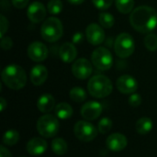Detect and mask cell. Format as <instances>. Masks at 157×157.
Segmentation results:
<instances>
[{
	"label": "cell",
	"instance_id": "obj_27",
	"mask_svg": "<svg viewBox=\"0 0 157 157\" xmlns=\"http://www.w3.org/2000/svg\"><path fill=\"white\" fill-rule=\"evenodd\" d=\"M47 8L51 15H57L62 12L63 5L61 0H50L47 5Z\"/></svg>",
	"mask_w": 157,
	"mask_h": 157
},
{
	"label": "cell",
	"instance_id": "obj_18",
	"mask_svg": "<svg viewBox=\"0 0 157 157\" xmlns=\"http://www.w3.org/2000/svg\"><path fill=\"white\" fill-rule=\"evenodd\" d=\"M48 77V70L41 64L35 65L30 71V81L34 86L42 85Z\"/></svg>",
	"mask_w": 157,
	"mask_h": 157
},
{
	"label": "cell",
	"instance_id": "obj_20",
	"mask_svg": "<svg viewBox=\"0 0 157 157\" xmlns=\"http://www.w3.org/2000/svg\"><path fill=\"white\" fill-rule=\"evenodd\" d=\"M55 115L60 120H67L70 119L74 113L73 108L70 104L66 102H61L58 105H56L54 109Z\"/></svg>",
	"mask_w": 157,
	"mask_h": 157
},
{
	"label": "cell",
	"instance_id": "obj_1",
	"mask_svg": "<svg viewBox=\"0 0 157 157\" xmlns=\"http://www.w3.org/2000/svg\"><path fill=\"white\" fill-rule=\"evenodd\" d=\"M132 28L141 33L153 31L157 26V12L149 6H141L134 8L130 16Z\"/></svg>",
	"mask_w": 157,
	"mask_h": 157
},
{
	"label": "cell",
	"instance_id": "obj_8",
	"mask_svg": "<svg viewBox=\"0 0 157 157\" xmlns=\"http://www.w3.org/2000/svg\"><path fill=\"white\" fill-rule=\"evenodd\" d=\"M98 129L89 121H79L75 124L74 133L75 137L84 143L93 141L98 136Z\"/></svg>",
	"mask_w": 157,
	"mask_h": 157
},
{
	"label": "cell",
	"instance_id": "obj_24",
	"mask_svg": "<svg viewBox=\"0 0 157 157\" xmlns=\"http://www.w3.org/2000/svg\"><path fill=\"white\" fill-rule=\"evenodd\" d=\"M70 98L76 103H81L86 99V92L80 86H75L70 90Z\"/></svg>",
	"mask_w": 157,
	"mask_h": 157
},
{
	"label": "cell",
	"instance_id": "obj_12",
	"mask_svg": "<svg viewBox=\"0 0 157 157\" xmlns=\"http://www.w3.org/2000/svg\"><path fill=\"white\" fill-rule=\"evenodd\" d=\"M103 110L102 105L98 101H88L83 105L80 113L82 117L86 121H94L98 119Z\"/></svg>",
	"mask_w": 157,
	"mask_h": 157
},
{
	"label": "cell",
	"instance_id": "obj_17",
	"mask_svg": "<svg viewBox=\"0 0 157 157\" xmlns=\"http://www.w3.org/2000/svg\"><path fill=\"white\" fill-rule=\"evenodd\" d=\"M59 55L63 63H70L77 56V50L73 42H65L59 49Z\"/></svg>",
	"mask_w": 157,
	"mask_h": 157
},
{
	"label": "cell",
	"instance_id": "obj_32",
	"mask_svg": "<svg viewBox=\"0 0 157 157\" xmlns=\"http://www.w3.org/2000/svg\"><path fill=\"white\" fill-rule=\"evenodd\" d=\"M1 48L3 49V50H5V51H7V50H9V49H11L12 48V46H13V41H12V40H11V38H9V37H2L1 38Z\"/></svg>",
	"mask_w": 157,
	"mask_h": 157
},
{
	"label": "cell",
	"instance_id": "obj_6",
	"mask_svg": "<svg viewBox=\"0 0 157 157\" xmlns=\"http://www.w3.org/2000/svg\"><path fill=\"white\" fill-rule=\"evenodd\" d=\"M135 49L134 40L129 33H121L117 36L114 42V50L116 54L122 59L130 57Z\"/></svg>",
	"mask_w": 157,
	"mask_h": 157
},
{
	"label": "cell",
	"instance_id": "obj_3",
	"mask_svg": "<svg viewBox=\"0 0 157 157\" xmlns=\"http://www.w3.org/2000/svg\"><path fill=\"white\" fill-rule=\"evenodd\" d=\"M87 89L92 97L103 98L110 95L113 86L109 77L103 75H97L89 79L87 83Z\"/></svg>",
	"mask_w": 157,
	"mask_h": 157
},
{
	"label": "cell",
	"instance_id": "obj_29",
	"mask_svg": "<svg viewBox=\"0 0 157 157\" xmlns=\"http://www.w3.org/2000/svg\"><path fill=\"white\" fill-rule=\"evenodd\" d=\"M144 45L145 47L151 51V52H155L157 50V35L154 33H150L148 34L145 38H144Z\"/></svg>",
	"mask_w": 157,
	"mask_h": 157
},
{
	"label": "cell",
	"instance_id": "obj_13",
	"mask_svg": "<svg viewBox=\"0 0 157 157\" xmlns=\"http://www.w3.org/2000/svg\"><path fill=\"white\" fill-rule=\"evenodd\" d=\"M86 37L90 44L99 45L105 40V32L101 26L96 23H91L86 27Z\"/></svg>",
	"mask_w": 157,
	"mask_h": 157
},
{
	"label": "cell",
	"instance_id": "obj_5",
	"mask_svg": "<svg viewBox=\"0 0 157 157\" xmlns=\"http://www.w3.org/2000/svg\"><path fill=\"white\" fill-rule=\"evenodd\" d=\"M36 128L40 136L52 138L58 133L60 123L57 117L51 114H45L38 120Z\"/></svg>",
	"mask_w": 157,
	"mask_h": 157
},
{
	"label": "cell",
	"instance_id": "obj_19",
	"mask_svg": "<svg viewBox=\"0 0 157 157\" xmlns=\"http://www.w3.org/2000/svg\"><path fill=\"white\" fill-rule=\"evenodd\" d=\"M54 106H55L54 98L48 93L41 95L37 101V108L42 113H49L50 111L52 110Z\"/></svg>",
	"mask_w": 157,
	"mask_h": 157
},
{
	"label": "cell",
	"instance_id": "obj_30",
	"mask_svg": "<svg viewBox=\"0 0 157 157\" xmlns=\"http://www.w3.org/2000/svg\"><path fill=\"white\" fill-rule=\"evenodd\" d=\"M94 6L101 10L108 9L113 3V0H92Z\"/></svg>",
	"mask_w": 157,
	"mask_h": 157
},
{
	"label": "cell",
	"instance_id": "obj_4",
	"mask_svg": "<svg viewBox=\"0 0 157 157\" xmlns=\"http://www.w3.org/2000/svg\"><path fill=\"white\" fill-rule=\"evenodd\" d=\"M63 33V27L61 20L57 17H51L44 20L40 28V34L44 40L55 42L61 39Z\"/></svg>",
	"mask_w": 157,
	"mask_h": 157
},
{
	"label": "cell",
	"instance_id": "obj_11",
	"mask_svg": "<svg viewBox=\"0 0 157 157\" xmlns=\"http://www.w3.org/2000/svg\"><path fill=\"white\" fill-rule=\"evenodd\" d=\"M118 90L122 94H133L138 89L137 80L129 75H123L120 76L116 82Z\"/></svg>",
	"mask_w": 157,
	"mask_h": 157
},
{
	"label": "cell",
	"instance_id": "obj_7",
	"mask_svg": "<svg viewBox=\"0 0 157 157\" xmlns=\"http://www.w3.org/2000/svg\"><path fill=\"white\" fill-rule=\"evenodd\" d=\"M91 61L93 65L100 71H108L113 64V57L109 50L105 47H98L92 52Z\"/></svg>",
	"mask_w": 157,
	"mask_h": 157
},
{
	"label": "cell",
	"instance_id": "obj_14",
	"mask_svg": "<svg viewBox=\"0 0 157 157\" xmlns=\"http://www.w3.org/2000/svg\"><path fill=\"white\" fill-rule=\"evenodd\" d=\"M28 18L33 23H40L44 20L46 17V8L40 2H32L27 9Z\"/></svg>",
	"mask_w": 157,
	"mask_h": 157
},
{
	"label": "cell",
	"instance_id": "obj_39",
	"mask_svg": "<svg viewBox=\"0 0 157 157\" xmlns=\"http://www.w3.org/2000/svg\"><path fill=\"white\" fill-rule=\"evenodd\" d=\"M22 157H25V156H22Z\"/></svg>",
	"mask_w": 157,
	"mask_h": 157
},
{
	"label": "cell",
	"instance_id": "obj_26",
	"mask_svg": "<svg viewBox=\"0 0 157 157\" xmlns=\"http://www.w3.org/2000/svg\"><path fill=\"white\" fill-rule=\"evenodd\" d=\"M98 20H99L100 25L103 28H105V29H109V28L113 27V25L115 23L114 17L111 14L106 13V12H103V13H100L99 14Z\"/></svg>",
	"mask_w": 157,
	"mask_h": 157
},
{
	"label": "cell",
	"instance_id": "obj_10",
	"mask_svg": "<svg viewBox=\"0 0 157 157\" xmlns=\"http://www.w3.org/2000/svg\"><path fill=\"white\" fill-rule=\"evenodd\" d=\"M28 56L33 62H43L47 59L49 51L45 44L40 41H33L31 42L27 50Z\"/></svg>",
	"mask_w": 157,
	"mask_h": 157
},
{
	"label": "cell",
	"instance_id": "obj_2",
	"mask_svg": "<svg viewBox=\"0 0 157 157\" xmlns=\"http://www.w3.org/2000/svg\"><path fill=\"white\" fill-rule=\"evenodd\" d=\"M1 78L3 83L13 90H19L27 84V74L25 70L17 64L6 66L1 73Z\"/></svg>",
	"mask_w": 157,
	"mask_h": 157
},
{
	"label": "cell",
	"instance_id": "obj_36",
	"mask_svg": "<svg viewBox=\"0 0 157 157\" xmlns=\"http://www.w3.org/2000/svg\"><path fill=\"white\" fill-rule=\"evenodd\" d=\"M0 157H12L11 153L4 145H1L0 147Z\"/></svg>",
	"mask_w": 157,
	"mask_h": 157
},
{
	"label": "cell",
	"instance_id": "obj_21",
	"mask_svg": "<svg viewBox=\"0 0 157 157\" xmlns=\"http://www.w3.org/2000/svg\"><path fill=\"white\" fill-rule=\"evenodd\" d=\"M153 127H154V122L148 117H143L139 119L135 125L137 132L141 135H145L149 133L152 131Z\"/></svg>",
	"mask_w": 157,
	"mask_h": 157
},
{
	"label": "cell",
	"instance_id": "obj_9",
	"mask_svg": "<svg viewBox=\"0 0 157 157\" xmlns=\"http://www.w3.org/2000/svg\"><path fill=\"white\" fill-rule=\"evenodd\" d=\"M71 70H72V74L76 78L85 80L91 75L93 72V67L91 63L87 59L80 58L74 62Z\"/></svg>",
	"mask_w": 157,
	"mask_h": 157
},
{
	"label": "cell",
	"instance_id": "obj_22",
	"mask_svg": "<svg viewBox=\"0 0 157 157\" xmlns=\"http://www.w3.org/2000/svg\"><path fill=\"white\" fill-rule=\"evenodd\" d=\"M52 150L57 155H63L67 153V143L62 138H55L52 142Z\"/></svg>",
	"mask_w": 157,
	"mask_h": 157
},
{
	"label": "cell",
	"instance_id": "obj_25",
	"mask_svg": "<svg viewBox=\"0 0 157 157\" xmlns=\"http://www.w3.org/2000/svg\"><path fill=\"white\" fill-rule=\"evenodd\" d=\"M117 9L122 14H129L134 6V0H115Z\"/></svg>",
	"mask_w": 157,
	"mask_h": 157
},
{
	"label": "cell",
	"instance_id": "obj_23",
	"mask_svg": "<svg viewBox=\"0 0 157 157\" xmlns=\"http://www.w3.org/2000/svg\"><path fill=\"white\" fill-rule=\"evenodd\" d=\"M19 140V133L16 130H8L3 135V144L7 146L15 145Z\"/></svg>",
	"mask_w": 157,
	"mask_h": 157
},
{
	"label": "cell",
	"instance_id": "obj_28",
	"mask_svg": "<svg viewBox=\"0 0 157 157\" xmlns=\"http://www.w3.org/2000/svg\"><path fill=\"white\" fill-rule=\"evenodd\" d=\"M111 128H112V121L107 117L101 119L98 124V130L102 134L108 133L111 130Z\"/></svg>",
	"mask_w": 157,
	"mask_h": 157
},
{
	"label": "cell",
	"instance_id": "obj_33",
	"mask_svg": "<svg viewBox=\"0 0 157 157\" xmlns=\"http://www.w3.org/2000/svg\"><path fill=\"white\" fill-rule=\"evenodd\" d=\"M0 27H1V38L5 36V33L7 31L8 29V20L7 18L4 16L1 15L0 16Z\"/></svg>",
	"mask_w": 157,
	"mask_h": 157
},
{
	"label": "cell",
	"instance_id": "obj_34",
	"mask_svg": "<svg viewBox=\"0 0 157 157\" xmlns=\"http://www.w3.org/2000/svg\"><path fill=\"white\" fill-rule=\"evenodd\" d=\"M11 1H12V4L15 7L21 9V8H24L28 6L29 0H11Z\"/></svg>",
	"mask_w": 157,
	"mask_h": 157
},
{
	"label": "cell",
	"instance_id": "obj_16",
	"mask_svg": "<svg viewBox=\"0 0 157 157\" xmlns=\"http://www.w3.org/2000/svg\"><path fill=\"white\" fill-rule=\"evenodd\" d=\"M48 144L43 138L35 137L29 140L27 144V152L34 156L43 155L47 150Z\"/></svg>",
	"mask_w": 157,
	"mask_h": 157
},
{
	"label": "cell",
	"instance_id": "obj_35",
	"mask_svg": "<svg viewBox=\"0 0 157 157\" xmlns=\"http://www.w3.org/2000/svg\"><path fill=\"white\" fill-rule=\"evenodd\" d=\"M84 40V36L81 32H76L73 35L72 38V41L74 44H80Z\"/></svg>",
	"mask_w": 157,
	"mask_h": 157
},
{
	"label": "cell",
	"instance_id": "obj_38",
	"mask_svg": "<svg viewBox=\"0 0 157 157\" xmlns=\"http://www.w3.org/2000/svg\"><path fill=\"white\" fill-rule=\"evenodd\" d=\"M72 5H80L85 2V0H67Z\"/></svg>",
	"mask_w": 157,
	"mask_h": 157
},
{
	"label": "cell",
	"instance_id": "obj_15",
	"mask_svg": "<svg viewBox=\"0 0 157 157\" xmlns=\"http://www.w3.org/2000/svg\"><path fill=\"white\" fill-rule=\"evenodd\" d=\"M106 144L109 150L112 152H121L124 150L128 144V140L121 133H112L106 140Z\"/></svg>",
	"mask_w": 157,
	"mask_h": 157
},
{
	"label": "cell",
	"instance_id": "obj_31",
	"mask_svg": "<svg viewBox=\"0 0 157 157\" xmlns=\"http://www.w3.org/2000/svg\"><path fill=\"white\" fill-rule=\"evenodd\" d=\"M129 104H130V106H132L133 108L139 107L142 104V97L136 93L131 94V96L129 98Z\"/></svg>",
	"mask_w": 157,
	"mask_h": 157
},
{
	"label": "cell",
	"instance_id": "obj_37",
	"mask_svg": "<svg viewBox=\"0 0 157 157\" xmlns=\"http://www.w3.org/2000/svg\"><path fill=\"white\" fill-rule=\"evenodd\" d=\"M6 107H7V102L6 101L4 98H0V111H4Z\"/></svg>",
	"mask_w": 157,
	"mask_h": 157
}]
</instances>
